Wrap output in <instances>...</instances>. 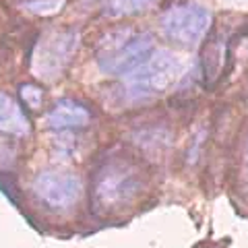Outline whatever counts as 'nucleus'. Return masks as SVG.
<instances>
[{"label":"nucleus","instance_id":"nucleus-1","mask_svg":"<svg viewBox=\"0 0 248 248\" xmlns=\"http://www.w3.org/2000/svg\"><path fill=\"white\" fill-rule=\"evenodd\" d=\"M155 52V37L149 31L120 27L108 31L95 46V64L104 75L128 77Z\"/></svg>","mask_w":248,"mask_h":248},{"label":"nucleus","instance_id":"nucleus-2","mask_svg":"<svg viewBox=\"0 0 248 248\" xmlns=\"http://www.w3.org/2000/svg\"><path fill=\"white\" fill-rule=\"evenodd\" d=\"M211 23V11L195 0H174L159 15V27L166 40L184 50L197 48L209 33Z\"/></svg>","mask_w":248,"mask_h":248},{"label":"nucleus","instance_id":"nucleus-3","mask_svg":"<svg viewBox=\"0 0 248 248\" xmlns=\"http://www.w3.org/2000/svg\"><path fill=\"white\" fill-rule=\"evenodd\" d=\"M141 192L139 170L124 159H112L97 172L93 184V207L97 213H112L128 207Z\"/></svg>","mask_w":248,"mask_h":248},{"label":"nucleus","instance_id":"nucleus-4","mask_svg":"<svg viewBox=\"0 0 248 248\" xmlns=\"http://www.w3.org/2000/svg\"><path fill=\"white\" fill-rule=\"evenodd\" d=\"M182 62L172 52L155 50L147 62H143L135 73L124 77V91L128 102H149L159 97L180 79Z\"/></svg>","mask_w":248,"mask_h":248},{"label":"nucleus","instance_id":"nucleus-5","mask_svg":"<svg viewBox=\"0 0 248 248\" xmlns=\"http://www.w3.org/2000/svg\"><path fill=\"white\" fill-rule=\"evenodd\" d=\"M81 42V33L77 27L48 29L37 40L31 54V71L44 81H54L73 62L77 48Z\"/></svg>","mask_w":248,"mask_h":248},{"label":"nucleus","instance_id":"nucleus-6","mask_svg":"<svg viewBox=\"0 0 248 248\" xmlns=\"http://www.w3.org/2000/svg\"><path fill=\"white\" fill-rule=\"evenodd\" d=\"M35 197L52 209L73 207L83 195V180L79 174L58 172V170H44L33 178Z\"/></svg>","mask_w":248,"mask_h":248},{"label":"nucleus","instance_id":"nucleus-7","mask_svg":"<svg viewBox=\"0 0 248 248\" xmlns=\"http://www.w3.org/2000/svg\"><path fill=\"white\" fill-rule=\"evenodd\" d=\"M46 122H48V126L52 130H58V133L83 130L91 124V112L85 104L71 97H64L54 104V108L46 116Z\"/></svg>","mask_w":248,"mask_h":248},{"label":"nucleus","instance_id":"nucleus-8","mask_svg":"<svg viewBox=\"0 0 248 248\" xmlns=\"http://www.w3.org/2000/svg\"><path fill=\"white\" fill-rule=\"evenodd\" d=\"M0 133L19 139L31 135L29 116L23 110V106L6 91H0Z\"/></svg>","mask_w":248,"mask_h":248},{"label":"nucleus","instance_id":"nucleus-9","mask_svg":"<svg viewBox=\"0 0 248 248\" xmlns=\"http://www.w3.org/2000/svg\"><path fill=\"white\" fill-rule=\"evenodd\" d=\"M153 4V0H104L102 13L110 19L133 17V15L145 13Z\"/></svg>","mask_w":248,"mask_h":248},{"label":"nucleus","instance_id":"nucleus-10","mask_svg":"<svg viewBox=\"0 0 248 248\" xmlns=\"http://www.w3.org/2000/svg\"><path fill=\"white\" fill-rule=\"evenodd\" d=\"M223 68V48L219 46V40L209 42V46L203 52V77L205 83H213L221 75Z\"/></svg>","mask_w":248,"mask_h":248},{"label":"nucleus","instance_id":"nucleus-11","mask_svg":"<svg viewBox=\"0 0 248 248\" xmlns=\"http://www.w3.org/2000/svg\"><path fill=\"white\" fill-rule=\"evenodd\" d=\"M19 97L23 106L29 108V110H40L44 106V87H40L37 83H21Z\"/></svg>","mask_w":248,"mask_h":248},{"label":"nucleus","instance_id":"nucleus-12","mask_svg":"<svg viewBox=\"0 0 248 248\" xmlns=\"http://www.w3.org/2000/svg\"><path fill=\"white\" fill-rule=\"evenodd\" d=\"M64 0H25L23 6L33 15H54L62 9Z\"/></svg>","mask_w":248,"mask_h":248},{"label":"nucleus","instance_id":"nucleus-13","mask_svg":"<svg viewBox=\"0 0 248 248\" xmlns=\"http://www.w3.org/2000/svg\"><path fill=\"white\" fill-rule=\"evenodd\" d=\"M15 164V147L9 145L4 139H0V168L9 170Z\"/></svg>","mask_w":248,"mask_h":248},{"label":"nucleus","instance_id":"nucleus-14","mask_svg":"<svg viewBox=\"0 0 248 248\" xmlns=\"http://www.w3.org/2000/svg\"><path fill=\"white\" fill-rule=\"evenodd\" d=\"M246 157H248V139H246Z\"/></svg>","mask_w":248,"mask_h":248}]
</instances>
